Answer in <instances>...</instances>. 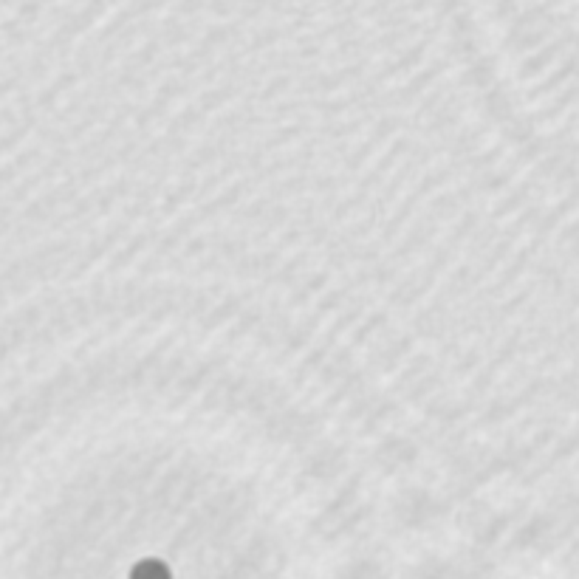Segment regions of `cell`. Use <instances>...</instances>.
<instances>
[{
    "label": "cell",
    "mask_w": 579,
    "mask_h": 579,
    "mask_svg": "<svg viewBox=\"0 0 579 579\" xmlns=\"http://www.w3.org/2000/svg\"><path fill=\"white\" fill-rule=\"evenodd\" d=\"M133 579H170L167 568L161 563H142L133 571Z\"/></svg>",
    "instance_id": "6da1fadb"
}]
</instances>
